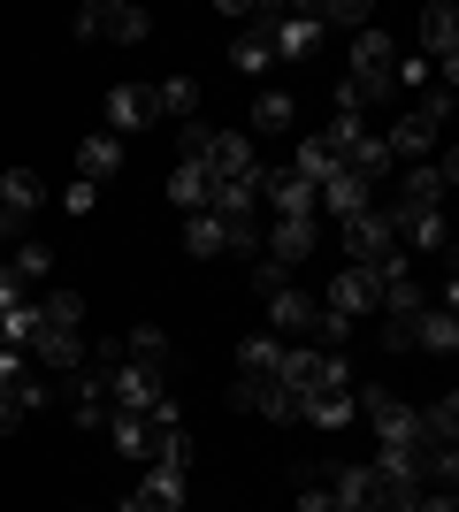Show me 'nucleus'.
<instances>
[{
  "mask_svg": "<svg viewBox=\"0 0 459 512\" xmlns=\"http://www.w3.org/2000/svg\"><path fill=\"white\" fill-rule=\"evenodd\" d=\"M452 184H459V153H452V146H444L437 161L406 169L391 192H383V214H391V230H398V222H414V214H444V192H452Z\"/></svg>",
  "mask_w": 459,
  "mask_h": 512,
  "instance_id": "f257e3e1",
  "label": "nucleus"
},
{
  "mask_svg": "<svg viewBox=\"0 0 459 512\" xmlns=\"http://www.w3.org/2000/svg\"><path fill=\"white\" fill-rule=\"evenodd\" d=\"M108 436H115V451H123L131 467H153L161 451L184 444V428H176V398H169V406H153V413H108Z\"/></svg>",
  "mask_w": 459,
  "mask_h": 512,
  "instance_id": "f03ea898",
  "label": "nucleus"
},
{
  "mask_svg": "<svg viewBox=\"0 0 459 512\" xmlns=\"http://www.w3.org/2000/svg\"><path fill=\"white\" fill-rule=\"evenodd\" d=\"M153 16L138 0H85L77 8V39H100V46H146Z\"/></svg>",
  "mask_w": 459,
  "mask_h": 512,
  "instance_id": "7ed1b4c3",
  "label": "nucleus"
},
{
  "mask_svg": "<svg viewBox=\"0 0 459 512\" xmlns=\"http://www.w3.org/2000/svg\"><path fill=\"white\" fill-rule=\"evenodd\" d=\"M337 245H345V268H375L383 253H398V230H391V214H383V199L360 207L352 222H337Z\"/></svg>",
  "mask_w": 459,
  "mask_h": 512,
  "instance_id": "20e7f679",
  "label": "nucleus"
},
{
  "mask_svg": "<svg viewBox=\"0 0 459 512\" xmlns=\"http://www.w3.org/2000/svg\"><path fill=\"white\" fill-rule=\"evenodd\" d=\"M108 406L115 413H153V406H169V367H108Z\"/></svg>",
  "mask_w": 459,
  "mask_h": 512,
  "instance_id": "39448f33",
  "label": "nucleus"
},
{
  "mask_svg": "<svg viewBox=\"0 0 459 512\" xmlns=\"http://www.w3.org/2000/svg\"><path fill=\"white\" fill-rule=\"evenodd\" d=\"M322 306H329V314H345L352 329H360L368 314H383V283H375L368 268H329V283H322Z\"/></svg>",
  "mask_w": 459,
  "mask_h": 512,
  "instance_id": "423d86ee",
  "label": "nucleus"
},
{
  "mask_svg": "<svg viewBox=\"0 0 459 512\" xmlns=\"http://www.w3.org/2000/svg\"><path fill=\"white\" fill-rule=\"evenodd\" d=\"M199 169L215 176V184H253L261 153H253V138H245V130H207V153H199Z\"/></svg>",
  "mask_w": 459,
  "mask_h": 512,
  "instance_id": "0eeeda50",
  "label": "nucleus"
},
{
  "mask_svg": "<svg viewBox=\"0 0 459 512\" xmlns=\"http://www.w3.org/2000/svg\"><path fill=\"white\" fill-rule=\"evenodd\" d=\"M391 69H398L391 31H375V23H368V31H352V69H345L352 85H368L375 100H383V92H391Z\"/></svg>",
  "mask_w": 459,
  "mask_h": 512,
  "instance_id": "6e6552de",
  "label": "nucleus"
},
{
  "mask_svg": "<svg viewBox=\"0 0 459 512\" xmlns=\"http://www.w3.org/2000/svg\"><path fill=\"white\" fill-rule=\"evenodd\" d=\"M230 406L238 413H261V421H299V390H284L276 383V375H238V383H230Z\"/></svg>",
  "mask_w": 459,
  "mask_h": 512,
  "instance_id": "1a4fd4ad",
  "label": "nucleus"
},
{
  "mask_svg": "<svg viewBox=\"0 0 459 512\" xmlns=\"http://www.w3.org/2000/svg\"><path fill=\"white\" fill-rule=\"evenodd\" d=\"M375 138L391 146V161H398V169H421V161H437V138H444V130H437V123H429V115L414 107V115H398V123H391V130H375Z\"/></svg>",
  "mask_w": 459,
  "mask_h": 512,
  "instance_id": "9d476101",
  "label": "nucleus"
},
{
  "mask_svg": "<svg viewBox=\"0 0 459 512\" xmlns=\"http://www.w3.org/2000/svg\"><path fill=\"white\" fill-rule=\"evenodd\" d=\"M23 360L39 367V375H77L85 367V329H46L39 321V337L23 344Z\"/></svg>",
  "mask_w": 459,
  "mask_h": 512,
  "instance_id": "9b49d317",
  "label": "nucleus"
},
{
  "mask_svg": "<svg viewBox=\"0 0 459 512\" xmlns=\"http://www.w3.org/2000/svg\"><path fill=\"white\" fill-rule=\"evenodd\" d=\"M261 253L276 268H306L322 253V222H261Z\"/></svg>",
  "mask_w": 459,
  "mask_h": 512,
  "instance_id": "f8f14e48",
  "label": "nucleus"
},
{
  "mask_svg": "<svg viewBox=\"0 0 459 512\" xmlns=\"http://www.w3.org/2000/svg\"><path fill=\"white\" fill-rule=\"evenodd\" d=\"M268 39H276V69H284V62H314V46H322V23H314V8H276Z\"/></svg>",
  "mask_w": 459,
  "mask_h": 512,
  "instance_id": "ddd939ff",
  "label": "nucleus"
},
{
  "mask_svg": "<svg viewBox=\"0 0 459 512\" xmlns=\"http://www.w3.org/2000/svg\"><path fill=\"white\" fill-rule=\"evenodd\" d=\"M314 321H322V299L314 291H299V283H284L276 299H268V337H314Z\"/></svg>",
  "mask_w": 459,
  "mask_h": 512,
  "instance_id": "4468645a",
  "label": "nucleus"
},
{
  "mask_svg": "<svg viewBox=\"0 0 459 512\" xmlns=\"http://www.w3.org/2000/svg\"><path fill=\"white\" fill-rule=\"evenodd\" d=\"M268 23H276V8H253V23L230 39V69H238V77H268V69H276V39H268Z\"/></svg>",
  "mask_w": 459,
  "mask_h": 512,
  "instance_id": "2eb2a0df",
  "label": "nucleus"
},
{
  "mask_svg": "<svg viewBox=\"0 0 459 512\" xmlns=\"http://www.w3.org/2000/svg\"><path fill=\"white\" fill-rule=\"evenodd\" d=\"M375 199H383V192H375V184H360L352 169H329L322 184H314V207H322L329 222H352V214H360V207H375Z\"/></svg>",
  "mask_w": 459,
  "mask_h": 512,
  "instance_id": "dca6fc26",
  "label": "nucleus"
},
{
  "mask_svg": "<svg viewBox=\"0 0 459 512\" xmlns=\"http://www.w3.org/2000/svg\"><path fill=\"white\" fill-rule=\"evenodd\" d=\"M138 490L161 497V505H184V490H192V451L176 444V451H161L153 467H138Z\"/></svg>",
  "mask_w": 459,
  "mask_h": 512,
  "instance_id": "f3484780",
  "label": "nucleus"
},
{
  "mask_svg": "<svg viewBox=\"0 0 459 512\" xmlns=\"http://www.w3.org/2000/svg\"><path fill=\"white\" fill-rule=\"evenodd\" d=\"M46 207V184H39V169H8L0 176V214H8V237L31 222V214Z\"/></svg>",
  "mask_w": 459,
  "mask_h": 512,
  "instance_id": "a211bd4d",
  "label": "nucleus"
},
{
  "mask_svg": "<svg viewBox=\"0 0 459 512\" xmlns=\"http://www.w3.org/2000/svg\"><path fill=\"white\" fill-rule=\"evenodd\" d=\"M161 123V107H153V85H115L108 92V130L115 138H131V130Z\"/></svg>",
  "mask_w": 459,
  "mask_h": 512,
  "instance_id": "6ab92c4d",
  "label": "nucleus"
},
{
  "mask_svg": "<svg viewBox=\"0 0 459 512\" xmlns=\"http://www.w3.org/2000/svg\"><path fill=\"white\" fill-rule=\"evenodd\" d=\"M77 176H85V184H115V176H123V138H115V130L77 138Z\"/></svg>",
  "mask_w": 459,
  "mask_h": 512,
  "instance_id": "aec40b11",
  "label": "nucleus"
},
{
  "mask_svg": "<svg viewBox=\"0 0 459 512\" xmlns=\"http://www.w3.org/2000/svg\"><path fill=\"white\" fill-rule=\"evenodd\" d=\"M299 130V100H291L284 85H261V100H253V130L245 138H291Z\"/></svg>",
  "mask_w": 459,
  "mask_h": 512,
  "instance_id": "412c9836",
  "label": "nucleus"
},
{
  "mask_svg": "<svg viewBox=\"0 0 459 512\" xmlns=\"http://www.w3.org/2000/svg\"><path fill=\"white\" fill-rule=\"evenodd\" d=\"M299 421L322 428V436H337V428H352L360 413H352V390H306V398H299Z\"/></svg>",
  "mask_w": 459,
  "mask_h": 512,
  "instance_id": "4be33fe9",
  "label": "nucleus"
},
{
  "mask_svg": "<svg viewBox=\"0 0 459 512\" xmlns=\"http://www.w3.org/2000/svg\"><path fill=\"white\" fill-rule=\"evenodd\" d=\"M414 352H437V360H452V352H459V314H452V306H421Z\"/></svg>",
  "mask_w": 459,
  "mask_h": 512,
  "instance_id": "5701e85b",
  "label": "nucleus"
},
{
  "mask_svg": "<svg viewBox=\"0 0 459 512\" xmlns=\"http://www.w3.org/2000/svg\"><path fill=\"white\" fill-rule=\"evenodd\" d=\"M169 199H176L184 214H207V199H215V176L199 169V161H176V169H169Z\"/></svg>",
  "mask_w": 459,
  "mask_h": 512,
  "instance_id": "b1692460",
  "label": "nucleus"
},
{
  "mask_svg": "<svg viewBox=\"0 0 459 512\" xmlns=\"http://www.w3.org/2000/svg\"><path fill=\"white\" fill-rule=\"evenodd\" d=\"M153 107H161L169 123H199V77H161V85H153Z\"/></svg>",
  "mask_w": 459,
  "mask_h": 512,
  "instance_id": "393cba45",
  "label": "nucleus"
},
{
  "mask_svg": "<svg viewBox=\"0 0 459 512\" xmlns=\"http://www.w3.org/2000/svg\"><path fill=\"white\" fill-rule=\"evenodd\" d=\"M360 138H368V115H329V123L314 130V146H322L329 161H337V169H345V153L360 146Z\"/></svg>",
  "mask_w": 459,
  "mask_h": 512,
  "instance_id": "a878e982",
  "label": "nucleus"
},
{
  "mask_svg": "<svg viewBox=\"0 0 459 512\" xmlns=\"http://www.w3.org/2000/svg\"><path fill=\"white\" fill-rule=\"evenodd\" d=\"M184 253H192V260H222V253H230V237H222L215 214H184Z\"/></svg>",
  "mask_w": 459,
  "mask_h": 512,
  "instance_id": "bb28decb",
  "label": "nucleus"
},
{
  "mask_svg": "<svg viewBox=\"0 0 459 512\" xmlns=\"http://www.w3.org/2000/svg\"><path fill=\"white\" fill-rule=\"evenodd\" d=\"M123 360H138V367H169V329H161V321H138L131 337H123Z\"/></svg>",
  "mask_w": 459,
  "mask_h": 512,
  "instance_id": "cd10ccee",
  "label": "nucleus"
},
{
  "mask_svg": "<svg viewBox=\"0 0 459 512\" xmlns=\"http://www.w3.org/2000/svg\"><path fill=\"white\" fill-rule=\"evenodd\" d=\"M421 306H429V291H421V276H398V283H383V314H391V321H414Z\"/></svg>",
  "mask_w": 459,
  "mask_h": 512,
  "instance_id": "c85d7f7f",
  "label": "nucleus"
},
{
  "mask_svg": "<svg viewBox=\"0 0 459 512\" xmlns=\"http://www.w3.org/2000/svg\"><path fill=\"white\" fill-rule=\"evenodd\" d=\"M276 360H284V344L268 337V329H261V337H245V344H238V375H276Z\"/></svg>",
  "mask_w": 459,
  "mask_h": 512,
  "instance_id": "c756f323",
  "label": "nucleus"
},
{
  "mask_svg": "<svg viewBox=\"0 0 459 512\" xmlns=\"http://www.w3.org/2000/svg\"><path fill=\"white\" fill-rule=\"evenodd\" d=\"M39 321H46V329H85V299H77V291H46Z\"/></svg>",
  "mask_w": 459,
  "mask_h": 512,
  "instance_id": "7c9ffc66",
  "label": "nucleus"
},
{
  "mask_svg": "<svg viewBox=\"0 0 459 512\" xmlns=\"http://www.w3.org/2000/svg\"><path fill=\"white\" fill-rule=\"evenodd\" d=\"M421 428H429V436H444V444H459V390L429 398V406H421Z\"/></svg>",
  "mask_w": 459,
  "mask_h": 512,
  "instance_id": "2f4dec72",
  "label": "nucleus"
},
{
  "mask_svg": "<svg viewBox=\"0 0 459 512\" xmlns=\"http://www.w3.org/2000/svg\"><path fill=\"white\" fill-rule=\"evenodd\" d=\"M314 23H322V31H368V0H322Z\"/></svg>",
  "mask_w": 459,
  "mask_h": 512,
  "instance_id": "473e14b6",
  "label": "nucleus"
},
{
  "mask_svg": "<svg viewBox=\"0 0 459 512\" xmlns=\"http://www.w3.org/2000/svg\"><path fill=\"white\" fill-rule=\"evenodd\" d=\"M31 337H39V306L23 299V306H8V314H0V344H8V352H23Z\"/></svg>",
  "mask_w": 459,
  "mask_h": 512,
  "instance_id": "72a5a7b5",
  "label": "nucleus"
},
{
  "mask_svg": "<svg viewBox=\"0 0 459 512\" xmlns=\"http://www.w3.org/2000/svg\"><path fill=\"white\" fill-rule=\"evenodd\" d=\"M284 169H291V176H299V184H322V176H329V169H337V161H329V153H322V146H314V138H299V146H291V161H284Z\"/></svg>",
  "mask_w": 459,
  "mask_h": 512,
  "instance_id": "f704fd0d",
  "label": "nucleus"
},
{
  "mask_svg": "<svg viewBox=\"0 0 459 512\" xmlns=\"http://www.w3.org/2000/svg\"><path fill=\"white\" fill-rule=\"evenodd\" d=\"M8 268H16V283L31 291V283L54 276V253H46V245H16V260H8Z\"/></svg>",
  "mask_w": 459,
  "mask_h": 512,
  "instance_id": "c9c22d12",
  "label": "nucleus"
},
{
  "mask_svg": "<svg viewBox=\"0 0 459 512\" xmlns=\"http://www.w3.org/2000/svg\"><path fill=\"white\" fill-rule=\"evenodd\" d=\"M437 85V69L421 62V54H398V69H391V92H429Z\"/></svg>",
  "mask_w": 459,
  "mask_h": 512,
  "instance_id": "e433bc0d",
  "label": "nucleus"
},
{
  "mask_svg": "<svg viewBox=\"0 0 459 512\" xmlns=\"http://www.w3.org/2000/svg\"><path fill=\"white\" fill-rule=\"evenodd\" d=\"M421 321V314H414ZM414 321H391V314H375V337H383V352H414Z\"/></svg>",
  "mask_w": 459,
  "mask_h": 512,
  "instance_id": "4c0bfd02",
  "label": "nucleus"
},
{
  "mask_svg": "<svg viewBox=\"0 0 459 512\" xmlns=\"http://www.w3.org/2000/svg\"><path fill=\"white\" fill-rule=\"evenodd\" d=\"M23 383H31V360H23V352H8V344H0V398H16Z\"/></svg>",
  "mask_w": 459,
  "mask_h": 512,
  "instance_id": "58836bf2",
  "label": "nucleus"
},
{
  "mask_svg": "<svg viewBox=\"0 0 459 512\" xmlns=\"http://www.w3.org/2000/svg\"><path fill=\"white\" fill-rule=\"evenodd\" d=\"M284 283H291V268H276V260H253V291H261V299H276V291H284Z\"/></svg>",
  "mask_w": 459,
  "mask_h": 512,
  "instance_id": "ea45409f",
  "label": "nucleus"
},
{
  "mask_svg": "<svg viewBox=\"0 0 459 512\" xmlns=\"http://www.w3.org/2000/svg\"><path fill=\"white\" fill-rule=\"evenodd\" d=\"M291 512H345V505H337L322 482H299V505H291Z\"/></svg>",
  "mask_w": 459,
  "mask_h": 512,
  "instance_id": "a19ab883",
  "label": "nucleus"
},
{
  "mask_svg": "<svg viewBox=\"0 0 459 512\" xmlns=\"http://www.w3.org/2000/svg\"><path fill=\"white\" fill-rule=\"evenodd\" d=\"M62 207H69V214H92V207H100V184H85V176H77V184L62 192Z\"/></svg>",
  "mask_w": 459,
  "mask_h": 512,
  "instance_id": "79ce46f5",
  "label": "nucleus"
},
{
  "mask_svg": "<svg viewBox=\"0 0 459 512\" xmlns=\"http://www.w3.org/2000/svg\"><path fill=\"white\" fill-rule=\"evenodd\" d=\"M414 512H459V490H421Z\"/></svg>",
  "mask_w": 459,
  "mask_h": 512,
  "instance_id": "37998d69",
  "label": "nucleus"
},
{
  "mask_svg": "<svg viewBox=\"0 0 459 512\" xmlns=\"http://www.w3.org/2000/svg\"><path fill=\"white\" fill-rule=\"evenodd\" d=\"M115 512H176V505H161V497H146V490H131V497H123V505H115Z\"/></svg>",
  "mask_w": 459,
  "mask_h": 512,
  "instance_id": "c03bdc74",
  "label": "nucleus"
},
{
  "mask_svg": "<svg viewBox=\"0 0 459 512\" xmlns=\"http://www.w3.org/2000/svg\"><path fill=\"white\" fill-rule=\"evenodd\" d=\"M8 306H23V283H16V268H0V314Z\"/></svg>",
  "mask_w": 459,
  "mask_h": 512,
  "instance_id": "a18cd8bd",
  "label": "nucleus"
},
{
  "mask_svg": "<svg viewBox=\"0 0 459 512\" xmlns=\"http://www.w3.org/2000/svg\"><path fill=\"white\" fill-rule=\"evenodd\" d=\"M16 421H23V406H16V398H0V436H8Z\"/></svg>",
  "mask_w": 459,
  "mask_h": 512,
  "instance_id": "49530a36",
  "label": "nucleus"
},
{
  "mask_svg": "<svg viewBox=\"0 0 459 512\" xmlns=\"http://www.w3.org/2000/svg\"><path fill=\"white\" fill-rule=\"evenodd\" d=\"M0 237H8V214H0Z\"/></svg>",
  "mask_w": 459,
  "mask_h": 512,
  "instance_id": "de8ad7c7",
  "label": "nucleus"
}]
</instances>
